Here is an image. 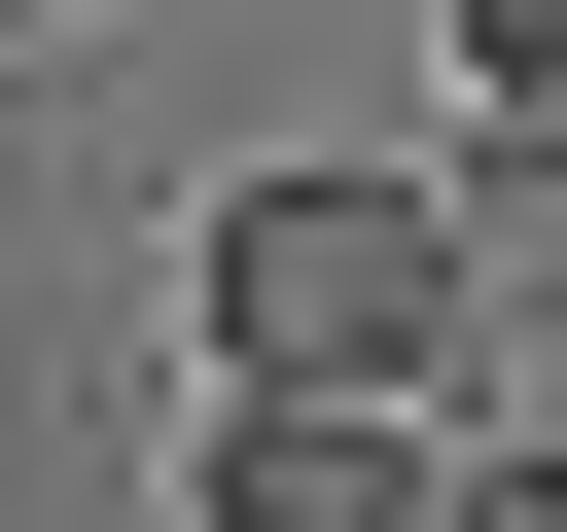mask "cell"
Instances as JSON below:
<instances>
[{
  "instance_id": "1",
  "label": "cell",
  "mask_w": 567,
  "mask_h": 532,
  "mask_svg": "<svg viewBox=\"0 0 567 532\" xmlns=\"http://www.w3.org/2000/svg\"><path fill=\"white\" fill-rule=\"evenodd\" d=\"M177 319H213V390H354V426H425L461 355H496V248H461V177H213L177 213Z\"/></svg>"
},
{
  "instance_id": "2",
  "label": "cell",
  "mask_w": 567,
  "mask_h": 532,
  "mask_svg": "<svg viewBox=\"0 0 567 532\" xmlns=\"http://www.w3.org/2000/svg\"><path fill=\"white\" fill-rule=\"evenodd\" d=\"M461 497V426H354V390H213V461H177V532H425Z\"/></svg>"
},
{
  "instance_id": "3",
  "label": "cell",
  "mask_w": 567,
  "mask_h": 532,
  "mask_svg": "<svg viewBox=\"0 0 567 532\" xmlns=\"http://www.w3.org/2000/svg\"><path fill=\"white\" fill-rule=\"evenodd\" d=\"M425 35H461V142H532V177H567V0H425Z\"/></svg>"
},
{
  "instance_id": "4",
  "label": "cell",
  "mask_w": 567,
  "mask_h": 532,
  "mask_svg": "<svg viewBox=\"0 0 567 532\" xmlns=\"http://www.w3.org/2000/svg\"><path fill=\"white\" fill-rule=\"evenodd\" d=\"M425 532H567V461H461V497H425Z\"/></svg>"
}]
</instances>
